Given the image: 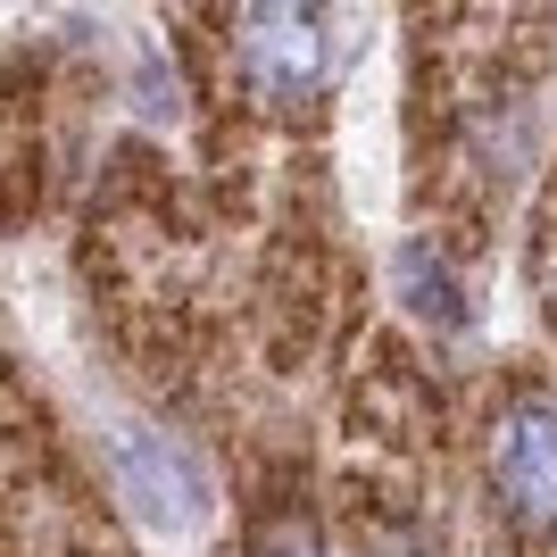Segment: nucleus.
Wrapping results in <instances>:
<instances>
[{
  "instance_id": "obj_1",
  "label": "nucleus",
  "mask_w": 557,
  "mask_h": 557,
  "mask_svg": "<svg viewBox=\"0 0 557 557\" xmlns=\"http://www.w3.org/2000/svg\"><path fill=\"white\" fill-rule=\"evenodd\" d=\"M233 75L250 84L258 100H317L333 75V34L317 9H292V0H267V9H242L233 17Z\"/></svg>"
},
{
  "instance_id": "obj_2",
  "label": "nucleus",
  "mask_w": 557,
  "mask_h": 557,
  "mask_svg": "<svg viewBox=\"0 0 557 557\" xmlns=\"http://www.w3.org/2000/svg\"><path fill=\"white\" fill-rule=\"evenodd\" d=\"M491 491L524 533H557V399L524 392L491 424Z\"/></svg>"
},
{
  "instance_id": "obj_3",
  "label": "nucleus",
  "mask_w": 557,
  "mask_h": 557,
  "mask_svg": "<svg viewBox=\"0 0 557 557\" xmlns=\"http://www.w3.org/2000/svg\"><path fill=\"white\" fill-rule=\"evenodd\" d=\"M116 491L134 499L150 533H191L209 516V474L175 433L159 424H116Z\"/></svg>"
},
{
  "instance_id": "obj_4",
  "label": "nucleus",
  "mask_w": 557,
  "mask_h": 557,
  "mask_svg": "<svg viewBox=\"0 0 557 557\" xmlns=\"http://www.w3.org/2000/svg\"><path fill=\"white\" fill-rule=\"evenodd\" d=\"M392 275H399V300L417 308V317H433L442 333H458V325H466V283H458V267H449L433 242H408Z\"/></svg>"
},
{
  "instance_id": "obj_5",
  "label": "nucleus",
  "mask_w": 557,
  "mask_h": 557,
  "mask_svg": "<svg viewBox=\"0 0 557 557\" xmlns=\"http://www.w3.org/2000/svg\"><path fill=\"white\" fill-rule=\"evenodd\" d=\"M250 557H325V541H317V524H308L300 508H275L250 533Z\"/></svg>"
}]
</instances>
